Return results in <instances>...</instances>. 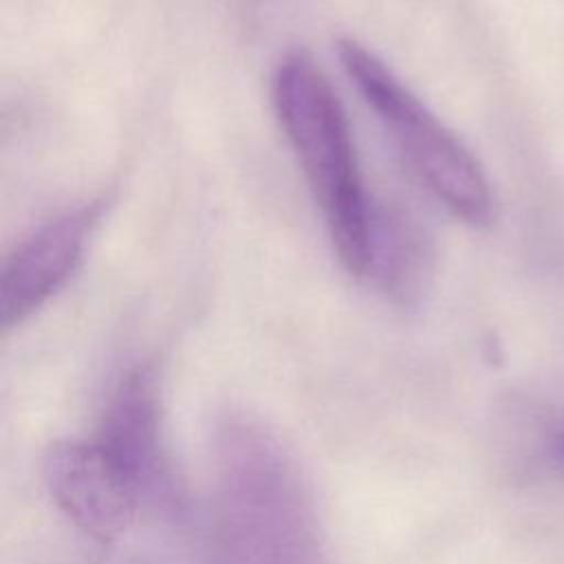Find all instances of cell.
Masks as SVG:
<instances>
[{
    "label": "cell",
    "mask_w": 564,
    "mask_h": 564,
    "mask_svg": "<svg viewBox=\"0 0 564 564\" xmlns=\"http://www.w3.org/2000/svg\"><path fill=\"white\" fill-rule=\"evenodd\" d=\"M209 529L218 564H328L295 458L249 416H229L218 430Z\"/></svg>",
    "instance_id": "1"
},
{
    "label": "cell",
    "mask_w": 564,
    "mask_h": 564,
    "mask_svg": "<svg viewBox=\"0 0 564 564\" xmlns=\"http://www.w3.org/2000/svg\"><path fill=\"white\" fill-rule=\"evenodd\" d=\"M271 95L341 264L350 275L366 278L375 209L364 189L341 101L304 51H293L278 64Z\"/></svg>",
    "instance_id": "2"
},
{
    "label": "cell",
    "mask_w": 564,
    "mask_h": 564,
    "mask_svg": "<svg viewBox=\"0 0 564 564\" xmlns=\"http://www.w3.org/2000/svg\"><path fill=\"white\" fill-rule=\"evenodd\" d=\"M337 55L361 99L434 198L469 225L489 223L494 196L469 148L361 42L341 37Z\"/></svg>",
    "instance_id": "3"
},
{
    "label": "cell",
    "mask_w": 564,
    "mask_h": 564,
    "mask_svg": "<svg viewBox=\"0 0 564 564\" xmlns=\"http://www.w3.org/2000/svg\"><path fill=\"white\" fill-rule=\"evenodd\" d=\"M90 438L141 502L170 496L172 474L163 443L161 381L150 364H134L117 377Z\"/></svg>",
    "instance_id": "4"
},
{
    "label": "cell",
    "mask_w": 564,
    "mask_h": 564,
    "mask_svg": "<svg viewBox=\"0 0 564 564\" xmlns=\"http://www.w3.org/2000/svg\"><path fill=\"white\" fill-rule=\"evenodd\" d=\"M106 207L108 198H90L46 220L13 247L0 271L4 330L26 322L68 282Z\"/></svg>",
    "instance_id": "5"
},
{
    "label": "cell",
    "mask_w": 564,
    "mask_h": 564,
    "mask_svg": "<svg viewBox=\"0 0 564 564\" xmlns=\"http://www.w3.org/2000/svg\"><path fill=\"white\" fill-rule=\"evenodd\" d=\"M55 507L95 542L110 544L130 529L143 502L93 438H62L42 460Z\"/></svg>",
    "instance_id": "6"
},
{
    "label": "cell",
    "mask_w": 564,
    "mask_h": 564,
    "mask_svg": "<svg viewBox=\"0 0 564 564\" xmlns=\"http://www.w3.org/2000/svg\"><path fill=\"white\" fill-rule=\"evenodd\" d=\"M425 247L419 229L401 214H372L368 275L394 302L410 304L423 284Z\"/></svg>",
    "instance_id": "7"
},
{
    "label": "cell",
    "mask_w": 564,
    "mask_h": 564,
    "mask_svg": "<svg viewBox=\"0 0 564 564\" xmlns=\"http://www.w3.org/2000/svg\"><path fill=\"white\" fill-rule=\"evenodd\" d=\"M560 445H562V452H564V432H562V441H560Z\"/></svg>",
    "instance_id": "8"
}]
</instances>
